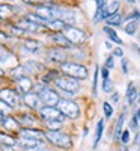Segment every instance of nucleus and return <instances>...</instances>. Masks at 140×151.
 Segmentation results:
<instances>
[{
  "mask_svg": "<svg viewBox=\"0 0 140 151\" xmlns=\"http://www.w3.org/2000/svg\"><path fill=\"white\" fill-rule=\"evenodd\" d=\"M62 71L65 73L69 77H74L77 80H83L87 77V68L80 65V64H74V62H65V64L60 65Z\"/></svg>",
  "mask_w": 140,
  "mask_h": 151,
  "instance_id": "1",
  "label": "nucleus"
},
{
  "mask_svg": "<svg viewBox=\"0 0 140 151\" xmlns=\"http://www.w3.org/2000/svg\"><path fill=\"white\" fill-rule=\"evenodd\" d=\"M45 137L51 144H54L56 147H60V148H69L72 144L71 137L60 130H48V132H45Z\"/></svg>",
  "mask_w": 140,
  "mask_h": 151,
  "instance_id": "2",
  "label": "nucleus"
},
{
  "mask_svg": "<svg viewBox=\"0 0 140 151\" xmlns=\"http://www.w3.org/2000/svg\"><path fill=\"white\" fill-rule=\"evenodd\" d=\"M56 86L60 88L62 91H65L68 94H74V92H77L80 89V83L77 79H74V77H69V76H59V77L56 79Z\"/></svg>",
  "mask_w": 140,
  "mask_h": 151,
  "instance_id": "3",
  "label": "nucleus"
},
{
  "mask_svg": "<svg viewBox=\"0 0 140 151\" xmlns=\"http://www.w3.org/2000/svg\"><path fill=\"white\" fill-rule=\"evenodd\" d=\"M57 109H59L65 116H68V118H71V119L79 118V115H80V109H79L77 103L71 101V100H60L59 104H57Z\"/></svg>",
  "mask_w": 140,
  "mask_h": 151,
  "instance_id": "4",
  "label": "nucleus"
},
{
  "mask_svg": "<svg viewBox=\"0 0 140 151\" xmlns=\"http://www.w3.org/2000/svg\"><path fill=\"white\" fill-rule=\"evenodd\" d=\"M63 35L66 36V40L71 42V44H81L86 41V35L83 30L74 27V26H66L63 29Z\"/></svg>",
  "mask_w": 140,
  "mask_h": 151,
  "instance_id": "5",
  "label": "nucleus"
},
{
  "mask_svg": "<svg viewBox=\"0 0 140 151\" xmlns=\"http://www.w3.org/2000/svg\"><path fill=\"white\" fill-rule=\"evenodd\" d=\"M38 97H39V100L45 104V106H50V107H53V106H57L59 104V95L57 92H54L53 89H50V88H44V89L41 92H38Z\"/></svg>",
  "mask_w": 140,
  "mask_h": 151,
  "instance_id": "6",
  "label": "nucleus"
},
{
  "mask_svg": "<svg viewBox=\"0 0 140 151\" xmlns=\"http://www.w3.org/2000/svg\"><path fill=\"white\" fill-rule=\"evenodd\" d=\"M39 113H41V116L45 121H57V122H62L63 119H65V115H63V113L57 107L45 106V107H41L39 109Z\"/></svg>",
  "mask_w": 140,
  "mask_h": 151,
  "instance_id": "7",
  "label": "nucleus"
},
{
  "mask_svg": "<svg viewBox=\"0 0 140 151\" xmlns=\"http://www.w3.org/2000/svg\"><path fill=\"white\" fill-rule=\"evenodd\" d=\"M0 100H3L5 103H8L12 109H15L20 104V97L15 91L12 89H2L0 91Z\"/></svg>",
  "mask_w": 140,
  "mask_h": 151,
  "instance_id": "8",
  "label": "nucleus"
},
{
  "mask_svg": "<svg viewBox=\"0 0 140 151\" xmlns=\"http://www.w3.org/2000/svg\"><path fill=\"white\" fill-rule=\"evenodd\" d=\"M35 15L36 17H39L42 21H51V20H56L54 18V6H39V8H36L35 11Z\"/></svg>",
  "mask_w": 140,
  "mask_h": 151,
  "instance_id": "9",
  "label": "nucleus"
},
{
  "mask_svg": "<svg viewBox=\"0 0 140 151\" xmlns=\"http://www.w3.org/2000/svg\"><path fill=\"white\" fill-rule=\"evenodd\" d=\"M47 56L50 58V60H53V62H62V64H65V59L68 58L66 52H65L63 48H60V47L50 48L48 53H47Z\"/></svg>",
  "mask_w": 140,
  "mask_h": 151,
  "instance_id": "10",
  "label": "nucleus"
},
{
  "mask_svg": "<svg viewBox=\"0 0 140 151\" xmlns=\"http://www.w3.org/2000/svg\"><path fill=\"white\" fill-rule=\"evenodd\" d=\"M17 26L23 30H29V32H36V30H39L42 27V24H38V23H33V21H29V20H21L17 23Z\"/></svg>",
  "mask_w": 140,
  "mask_h": 151,
  "instance_id": "11",
  "label": "nucleus"
},
{
  "mask_svg": "<svg viewBox=\"0 0 140 151\" xmlns=\"http://www.w3.org/2000/svg\"><path fill=\"white\" fill-rule=\"evenodd\" d=\"M17 85H18L20 92L24 94V95L29 94L30 89L33 88V83H32V80H30L29 77H21V79H18V80H17Z\"/></svg>",
  "mask_w": 140,
  "mask_h": 151,
  "instance_id": "12",
  "label": "nucleus"
},
{
  "mask_svg": "<svg viewBox=\"0 0 140 151\" xmlns=\"http://www.w3.org/2000/svg\"><path fill=\"white\" fill-rule=\"evenodd\" d=\"M44 133L39 130H35V129H23L21 130V137H30V139H38V141H42L44 139Z\"/></svg>",
  "mask_w": 140,
  "mask_h": 151,
  "instance_id": "13",
  "label": "nucleus"
},
{
  "mask_svg": "<svg viewBox=\"0 0 140 151\" xmlns=\"http://www.w3.org/2000/svg\"><path fill=\"white\" fill-rule=\"evenodd\" d=\"M24 104L32 107V109H38L39 107V97H38V94H26L24 95Z\"/></svg>",
  "mask_w": 140,
  "mask_h": 151,
  "instance_id": "14",
  "label": "nucleus"
},
{
  "mask_svg": "<svg viewBox=\"0 0 140 151\" xmlns=\"http://www.w3.org/2000/svg\"><path fill=\"white\" fill-rule=\"evenodd\" d=\"M124 121H125V113H122V115L118 118V122H116V125H114V134H113V139L114 141H121V136H122V133H124V130H122V127H124Z\"/></svg>",
  "mask_w": 140,
  "mask_h": 151,
  "instance_id": "15",
  "label": "nucleus"
},
{
  "mask_svg": "<svg viewBox=\"0 0 140 151\" xmlns=\"http://www.w3.org/2000/svg\"><path fill=\"white\" fill-rule=\"evenodd\" d=\"M2 125H3L6 130H15V129H18L20 122H18V119H15V118L5 116V118L2 119Z\"/></svg>",
  "mask_w": 140,
  "mask_h": 151,
  "instance_id": "16",
  "label": "nucleus"
},
{
  "mask_svg": "<svg viewBox=\"0 0 140 151\" xmlns=\"http://www.w3.org/2000/svg\"><path fill=\"white\" fill-rule=\"evenodd\" d=\"M126 100H128L130 104L137 101V89H136V86L133 85V82H130L128 88H126Z\"/></svg>",
  "mask_w": 140,
  "mask_h": 151,
  "instance_id": "17",
  "label": "nucleus"
},
{
  "mask_svg": "<svg viewBox=\"0 0 140 151\" xmlns=\"http://www.w3.org/2000/svg\"><path fill=\"white\" fill-rule=\"evenodd\" d=\"M24 68L30 73H39V71H44V65L39 64V62L36 60H27L26 64H24Z\"/></svg>",
  "mask_w": 140,
  "mask_h": 151,
  "instance_id": "18",
  "label": "nucleus"
},
{
  "mask_svg": "<svg viewBox=\"0 0 140 151\" xmlns=\"http://www.w3.org/2000/svg\"><path fill=\"white\" fill-rule=\"evenodd\" d=\"M44 26H47L48 29H51V30H63L66 27V24H65V21H62V20H51V21H47Z\"/></svg>",
  "mask_w": 140,
  "mask_h": 151,
  "instance_id": "19",
  "label": "nucleus"
},
{
  "mask_svg": "<svg viewBox=\"0 0 140 151\" xmlns=\"http://www.w3.org/2000/svg\"><path fill=\"white\" fill-rule=\"evenodd\" d=\"M118 9H119V2H118V0H114V2L109 3V5L106 6V9H104V18L107 20L110 15L116 14V12H118Z\"/></svg>",
  "mask_w": 140,
  "mask_h": 151,
  "instance_id": "20",
  "label": "nucleus"
},
{
  "mask_svg": "<svg viewBox=\"0 0 140 151\" xmlns=\"http://www.w3.org/2000/svg\"><path fill=\"white\" fill-rule=\"evenodd\" d=\"M12 11H14L12 6L0 3V20H8L9 17H12Z\"/></svg>",
  "mask_w": 140,
  "mask_h": 151,
  "instance_id": "21",
  "label": "nucleus"
},
{
  "mask_svg": "<svg viewBox=\"0 0 140 151\" xmlns=\"http://www.w3.org/2000/svg\"><path fill=\"white\" fill-rule=\"evenodd\" d=\"M51 38H53V41H56V42L60 44L62 47H71V45H72V44L66 40V36L63 35V33H62V35H60V33H54Z\"/></svg>",
  "mask_w": 140,
  "mask_h": 151,
  "instance_id": "22",
  "label": "nucleus"
},
{
  "mask_svg": "<svg viewBox=\"0 0 140 151\" xmlns=\"http://www.w3.org/2000/svg\"><path fill=\"white\" fill-rule=\"evenodd\" d=\"M24 47H26V50H29V52L36 53L38 50H39L41 44L36 42V41H33V40H24Z\"/></svg>",
  "mask_w": 140,
  "mask_h": 151,
  "instance_id": "23",
  "label": "nucleus"
},
{
  "mask_svg": "<svg viewBox=\"0 0 140 151\" xmlns=\"http://www.w3.org/2000/svg\"><path fill=\"white\" fill-rule=\"evenodd\" d=\"M103 132H104V119H99L98 124H96V134H95V144H94V148H96L101 136H103Z\"/></svg>",
  "mask_w": 140,
  "mask_h": 151,
  "instance_id": "24",
  "label": "nucleus"
},
{
  "mask_svg": "<svg viewBox=\"0 0 140 151\" xmlns=\"http://www.w3.org/2000/svg\"><path fill=\"white\" fill-rule=\"evenodd\" d=\"M104 32L109 35V38H110V40H111L113 42H116V44H119V45L122 44V40H121V38L118 36V33L114 32V30H113L110 26H106V27H104Z\"/></svg>",
  "mask_w": 140,
  "mask_h": 151,
  "instance_id": "25",
  "label": "nucleus"
},
{
  "mask_svg": "<svg viewBox=\"0 0 140 151\" xmlns=\"http://www.w3.org/2000/svg\"><path fill=\"white\" fill-rule=\"evenodd\" d=\"M106 21H107V26H119L121 21H122V15L119 14V12H116V14L110 15Z\"/></svg>",
  "mask_w": 140,
  "mask_h": 151,
  "instance_id": "26",
  "label": "nucleus"
},
{
  "mask_svg": "<svg viewBox=\"0 0 140 151\" xmlns=\"http://www.w3.org/2000/svg\"><path fill=\"white\" fill-rule=\"evenodd\" d=\"M24 71H27L26 68H24V65H23V67H15V68H12L11 76H12V77H14L15 80H18V79L24 77Z\"/></svg>",
  "mask_w": 140,
  "mask_h": 151,
  "instance_id": "27",
  "label": "nucleus"
},
{
  "mask_svg": "<svg viewBox=\"0 0 140 151\" xmlns=\"http://www.w3.org/2000/svg\"><path fill=\"white\" fill-rule=\"evenodd\" d=\"M125 32L128 33V35H134L136 30H137V21L136 20H128V23L125 24Z\"/></svg>",
  "mask_w": 140,
  "mask_h": 151,
  "instance_id": "28",
  "label": "nucleus"
},
{
  "mask_svg": "<svg viewBox=\"0 0 140 151\" xmlns=\"http://www.w3.org/2000/svg\"><path fill=\"white\" fill-rule=\"evenodd\" d=\"M41 144V141H38V139H30V137H23V145L32 150V148H36L38 145Z\"/></svg>",
  "mask_w": 140,
  "mask_h": 151,
  "instance_id": "29",
  "label": "nucleus"
},
{
  "mask_svg": "<svg viewBox=\"0 0 140 151\" xmlns=\"http://www.w3.org/2000/svg\"><path fill=\"white\" fill-rule=\"evenodd\" d=\"M9 59H12V60H14L15 58L12 56L9 52H6L5 48H2V47H0V64H8V62H9Z\"/></svg>",
  "mask_w": 140,
  "mask_h": 151,
  "instance_id": "30",
  "label": "nucleus"
},
{
  "mask_svg": "<svg viewBox=\"0 0 140 151\" xmlns=\"http://www.w3.org/2000/svg\"><path fill=\"white\" fill-rule=\"evenodd\" d=\"M18 122L24 125V129H27L29 125H33V118L29 116V115H23V116L18 118Z\"/></svg>",
  "mask_w": 140,
  "mask_h": 151,
  "instance_id": "31",
  "label": "nucleus"
},
{
  "mask_svg": "<svg viewBox=\"0 0 140 151\" xmlns=\"http://www.w3.org/2000/svg\"><path fill=\"white\" fill-rule=\"evenodd\" d=\"M11 110H12V107H11L8 103H5L3 100H0V115H2V116L5 118Z\"/></svg>",
  "mask_w": 140,
  "mask_h": 151,
  "instance_id": "32",
  "label": "nucleus"
},
{
  "mask_svg": "<svg viewBox=\"0 0 140 151\" xmlns=\"http://www.w3.org/2000/svg\"><path fill=\"white\" fill-rule=\"evenodd\" d=\"M0 142H2L3 145H8V147L15 145V141L12 139V136H6V134H0Z\"/></svg>",
  "mask_w": 140,
  "mask_h": 151,
  "instance_id": "33",
  "label": "nucleus"
},
{
  "mask_svg": "<svg viewBox=\"0 0 140 151\" xmlns=\"http://www.w3.org/2000/svg\"><path fill=\"white\" fill-rule=\"evenodd\" d=\"M59 76H60V74H59L57 71H50L47 76H44V79H42V80H44V83H47V82L50 83V82H53V80L56 82V79L59 77Z\"/></svg>",
  "mask_w": 140,
  "mask_h": 151,
  "instance_id": "34",
  "label": "nucleus"
},
{
  "mask_svg": "<svg viewBox=\"0 0 140 151\" xmlns=\"http://www.w3.org/2000/svg\"><path fill=\"white\" fill-rule=\"evenodd\" d=\"M103 89H104V92H111V89H113V82H111L110 79H106V80H104Z\"/></svg>",
  "mask_w": 140,
  "mask_h": 151,
  "instance_id": "35",
  "label": "nucleus"
},
{
  "mask_svg": "<svg viewBox=\"0 0 140 151\" xmlns=\"http://www.w3.org/2000/svg\"><path fill=\"white\" fill-rule=\"evenodd\" d=\"M103 107H104V113H106V116H107V118H110V116L113 115V107H111V104L106 101V103L103 104Z\"/></svg>",
  "mask_w": 140,
  "mask_h": 151,
  "instance_id": "36",
  "label": "nucleus"
},
{
  "mask_svg": "<svg viewBox=\"0 0 140 151\" xmlns=\"http://www.w3.org/2000/svg\"><path fill=\"white\" fill-rule=\"evenodd\" d=\"M45 122L50 127V130H59V125L62 124V122H57V121H45Z\"/></svg>",
  "mask_w": 140,
  "mask_h": 151,
  "instance_id": "37",
  "label": "nucleus"
},
{
  "mask_svg": "<svg viewBox=\"0 0 140 151\" xmlns=\"http://www.w3.org/2000/svg\"><path fill=\"white\" fill-rule=\"evenodd\" d=\"M121 141H122V144H128V141H130V132L128 130H124V133L121 136Z\"/></svg>",
  "mask_w": 140,
  "mask_h": 151,
  "instance_id": "38",
  "label": "nucleus"
},
{
  "mask_svg": "<svg viewBox=\"0 0 140 151\" xmlns=\"http://www.w3.org/2000/svg\"><path fill=\"white\" fill-rule=\"evenodd\" d=\"M98 73H99V70H98V67H96V70H95V74H94V95H96V85H98Z\"/></svg>",
  "mask_w": 140,
  "mask_h": 151,
  "instance_id": "39",
  "label": "nucleus"
},
{
  "mask_svg": "<svg viewBox=\"0 0 140 151\" xmlns=\"http://www.w3.org/2000/svg\"><path fill=\"white\" fill-rule=\"evenodd\" d=\"M113 67H114V58L109 56L107 60H106V68H113Z\"/></svg>",
  "mask_w": 140,
  "mask_h": 151,
  "instance_id": "40",
  "label": "nucleus"
},
{
  "mask_svg": "<svg viewBox=\"0 0 140 151\" xmlns=\"http://www.w3.org/2000/svg\"><path fill=\"white\" fill-rule=\"evenodd\" d=\"M128 59H122V71H124V74H128Z\"/></svg>",
  "mask_w": 140,
  "mask_h": 151,
  "instance_id": "41",
  "label": "nucleus"
},
{
  "mask_svg": "<svg viewBox=\"0 0 140 151\" xmlns=\"http://www.w3.org/2000/svg\"><path fill=\"white\" fill-rule=\"evenodd\" d=\"M113 55H114V56H118V58H122V56H124V52H122V48H114Z\"/></svg>",
  "mask_w": 140,
  "mask_h": 151,
  "instance_id": "42",
  "label": "nucleus"
},
{
  "mask_svg": "<svg viewBox=\"0 0 140 151\" xmlns=\"http://www.w3.org/2000/svg\"><path fill=\"white\" fill-rule=\"evenodd\" d=\"M101 74H103V79L106 80V79H109V68H103V70H101Z\"/></svg>",
  "mask_w": 140,
  "mask_h": 151,
  "instance_id": "43",
  "label": "nucleus"
},
{
  "mask_svg": "<svg viewBox=\"0 0 140 151\" xmlns=\"http://www.w3.org/2000/svg\"><path fill=\"white\" fill-rule=\"evenodd\" d=\"M106 6V0H96V8H104Z\"/></svg>",
  "mask_w": 140,
  "mask_h": 151,
  "instance_id": "44",
  "label": "nucleus"
},
{
  "mask_svg": "<svg viewBox=\"0 0 140 151\" xmlns=\"http://www.w3.org/2000/svg\"><path fill=\"white\" fill-rule=\"evenodd\" d=\"M24 3H29V5H36V3H39L41 0H23Z\"/></svg>",
  "mask_w": 140,
  "mask_h": 151,
  "instance_id": "45",
  "label": "nucleus"
},
{
  "mask_svg": "<svg viewBox=\"0 0 140 151\" xmlns=\"http://www.w3.org/2000/svg\"><path fill=\"white\" fill-rule=\"evenodd\" d=\"M8 40V35H5L3 32H0V42H3V41H6Z\"/></svg>",
  "mask_w": 140,
  "mask_h": 151,
  "instance_id": "46",
  "label": "nucleus"
},
{
  "mask_svg": "<svg viewBox=\"0 0 140 151\" xmlns=\"http://www.w3.org/2000/svg\"><path fill=\"white\" fill-rule=\"evenodd\" d=\"M2 151H14V150H12V147H8V145H3V147H2Z\"/></svg>",
  "mask_w": 140,
  "mask_h": 151,
  "instance_id": "47",
  "label": "nucleus"
},
{
  "mask_svg": "<svg viewBox=\"0 0 140 151\" xmlns=\"http://www.w3.org/2000/svg\"><path fill=\"white\" fill-rule=\"evenodd\" d=\"M106 48H107V50H111V48H113V45H111L110 41H106Z\"/></svg>",
  "mask_w": 140,
  "mask_h": 151,
  "instance_id": "48",
  "label": "nucleus"
},
{
  "mask_svg": "<svg viewBox=\"0 0 140 151\" xmlns=\"http://www.w3.org/2000/svg\"><path fill=\"white\" fill-rule=\"evenodd\" d=\"M111 98H113V101H118V100H119V94H118V92H114Z\"/></svg>",
  "mask_w": 140,
  "mask_h": 151,
  "instance_id": "49",
  "label": "nucleus"
},
{
  "mask_svg": "<svg viewBox=\"0 0 140 151\" xmlns=\"http://www.w3.org/2000/svg\"><path fill=\"white\" fill-rule=\"evenodd\" d=\"M134 115H136V118H137V119L140 121V107H139V110H137V112L134 113Z\"/></svg>",
  "mask_w": 140,
  "mask_h": 151,
  "instance_id": "50",
  "label": "nucleus"
},
{
  "mask_svg": "<svg viewBox=\"0 0 140 151\" xmlns=\"http://www.w3.org/2000/svg\"><path fill=\"white\" fill-rule=\"evenodd\" d=\"M29 151H45V150H41V148H32V150H29Z\"/></svg>",
  "mask_w": 140,
  "mask_h": 151,
  "instance_id": "51",
  "label": "nucleus"
},
{
  "mask_svg": "<svg viewBox=\"0 0 140 151\" xmlns=\"http://www.w3.org/2000/svg\"><path fill=\"white\" fill-rule=\"evenodd\" d=\"M126 2H128V3H134V2H136V0H126Z\"/></svg>",
  "mask_w": 140,
  "mask_h": 151,
  "instance_id": "52",
  "label": "nucleus"
},
{
  "mask_svg": "<svg viewBox=\"0 0 140 151\" xmlns=\"http://www.w3.org/2000/svg\"><path fill=\"white\" fill-rule=\"evenodd\" d=\"M0 76H3V71H2V68H0Z\"/></svg>",
  "mask_w": 140,
  "mask_h": 151,
  "instance_id": "53",
  "label": "nucleus"
},
{
  "mask_svg": "<svg viewBox=\"0 0 140 151\" xmlns=\"http://www.w3.org/2000/svg\"><path fill=\"white\" fill-rule=\"evenodd\" d=\"M0 119H3V116H2V115H0Z\"/></svg>",
  "mask_w": 140,
  "mask_h": 151,
  "instance_id": "54",
  "label": "nucleus"
},
{
  "mask_svg": "<svg viewBox=\"0 0 140 151\" xmlns=\"http://www.w3.org/2000/svg\"><path fill=\"white\" fill-rule=\"evenodd\" d=\"M139 53H140V48H139Z\"/></svg>",
  "mask_w": 140,
  "mask_h": 151,
  "instance_id": "55",
  "label": "nucleus"
},
{
  "mask_svg": "<svg viewBox=\"0 0 140 151\" xmlns=\"http://www.w3.org/2000/svg\"><path fill=\"white\" fill-rule=\"evenodd\" d=\"M125 151H128V150H125Z\"/></svg>",
  "mask_w": 140,
  "mask_h": 151,
  "instance_id": "56",
  "label": "nucleus"
},
{
  "mask_svg": "<svg viewBox=\"0 0 140 151\" xmlns=\"http://www.w3.org/2000/svg\"><path fill=\"white\" fill-rule=\"evenodd\" d=\"M48 2H50V0H48Z\"/></svg>",
  "mask_w": 140,
  "mask_h": 151,
  "instance_id": "57",
  "label": "nucleus"
}]
</instances>
